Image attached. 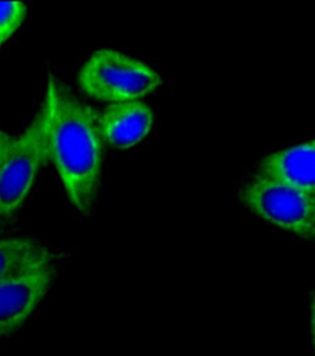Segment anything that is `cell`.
I'll return each instance as SVG.
<instances>
[{
    "label": "cell",
    "mask_w": 315,
    "mask_h": 356,
    "mask_svg": "<svg viewBox=\"0 0 315 356\" xmlns=\"http://www.w3.org/2000/svg\"><path fill=\"white\" fill-rule=\"evenodd\" d=\"M256 175L293 186L315 196V139L261 159Z\"/></svg>",
    "instance_id": "obj_7"
},
{
    "label": "cell",
    "mask_w": 315,
    "mask_h": 356,
    "mask_svg": "<svg viewBox=\"0 0 315 356\" xmlns=\"http://www.w3.org/2000/svg\"><path fill=\"white\" fill-rule=\"evenodd\" d=\"M28 6L24 2H0V49L24 24Z\"/></svg>",
    "instance_id": "obj_9"
},
{
    "label": "cell",
    "mask_w": 315,
    "mask_h": 356,
    "mask_svg": "<svg viewBox=\"0 0 315 356\" xmlns=\"http://www.w3.org/2000/svg\"><path fill=\"white\" fill-rule=\"evenodd\" d=\"M154 111L140 99L114 102L99 117L104 142L127 149L147 138L154 127Z\"/></svg>",
    "instance_id": "obj_6"
},
{
    "label": "cell",
    "mask_w": 315,
    "mask_h": 356,
    "mask_svg": "<svg viewBox=\"0 0 315 356\" xmlns=\"http://www.w3.org/2000/svg\"><path fill=\"white\" fill-rule=\"evenodd\" d=\"M49 131L50 108L46 99L0 165V220L12 218L21 209L40 168L50 158Z\"/></svg>",
    "instance_id": "obj_3"
},
{
    "label": "cell",
    "mask_w": 315,
    "mask_h": 356,
    "mask_svg": "<svg viewBox=\"0 0 315 356\" xmlns=\"http://www.w3.org/2000/svg\"><path fill=\"white\" fill-rule=\"evenodd\" d=\"M56 267L0 284V337L17 332L46 298L56 279Z\"/></svg>",
    "instance_id": "obj_5"
},
{
    "label": "cell",
    "mask_w": 315,
    "mask_h": 356,
    "mask_svg": "<svg viewBox=\"0 0 315 356\" xmlns=\"http://www.w3.org/2000/svg\"><path fill=\"white\" fill-rule=\"evenodd\" d=\"M54 267H57L56 253L46 244L25 236L0 240V284Z\"/></svg>",
    "instance_id": "obj_8"
},
{
    "label": "cell",
    "mask_w": 315,
    "mask_h": 356,
    "mask_svg": "<svg viewBox=\"0 0 315 356\" xmlns=\"http://www.w3.org/2000/svg\"><path fill=\"white\" fill-rule=\"evenodd\" d=\"M46 99L50 108V158L72 206L89 215L95 206L102 170L99 115L51 73Z\"/></svg>",
    "instance_id": "obj_1"
},
{
    "label": "cell",
    "mask_w": 315,
    "mask_h": 356,
    "mask_svg": "<svg viewBox=\"0 0 315 356\" xmlns=\"http://www.w3.org/2000/svg\"><path fill=\"white\" fill-rule=\"evenodd\" d=\"M88 97L99 101L123 102L155 92L162 78L152 67L123 53L102 49L91 54L78 75Z\"/></svg>",
    "instance_id": "obj_2"
},
{
    "label": "cell",
    "mask_w": 315,
    "mask_h": 356,
    "mask_svg": "<svg viewBox=\"0 0 315 356\" xmlns=\"http://www.w3.org/2000/svg\"><path fill=\"white\" fill-rule=\"evenodd\" d=\"M15 140H17V139H15L12 135H9V133L0 130V165H2L3 159L9 154L10 147L15 143Z\"/></svg>",
    "instance_id": "obj_10"
},
{
    "label": "cell",
    "mask_w": 315,
    "mask_h": 356,
    "mask_svg": "<svg viewBox=\"0 0 315 356\" xmlns=\"http://www.w3.org/2000/svg\"><path fill=\"white\" fill-rule=\"evenodd\" d=\"M243 204L263 220L315 245V196L256 175L239 190Z\"/></svg>",
    "instance_id": "obj_4"
},
{
    "label": "cell",
    "mask_w": 315,
    "mask_h": 356,
    "mask_svg": "<svg viewBox=\"0 0 315 356\" xmlns=\"http://www.w3.org/2000/svg\"><path fill=\"white\" fill-rule=\"evenodd\" d=\"M311 337H312V345L315 349V292L311 298Z\"/></svg>",
    "instance_id": "obj_11"
}]
</instances>
